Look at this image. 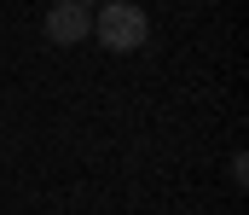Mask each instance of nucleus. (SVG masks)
<instances>
[{"instance_id":"obj_1","label":"nucleus","mask_w":249,"mask_h":215,"mask_svg":"<svg viewBox=\"0 0 249 215\" xmlns=\"http://www.w3.org/2000/svg\"><path fill=\"white\" fill-rule=\"evenodd\" d=\"M93 35L110 47V53H139L151 41V18L133 6V0H105L93 12Z\"/></svg>"},{"instance_id":"obj_2","label":"nucleus","mask_w":249,"mask_h":215,"mask_svg":"<svg viewBox=\"0 0 249 215\" xmlns=\"http://www.w3.org/2000/svg\"><path fill=\"white\" fill-rule=\"evenodd\" d=\"M87 35H93V12H87V0H58V6H47V41L75 47V41H87Z\"/></svg>"}]
</instances>
